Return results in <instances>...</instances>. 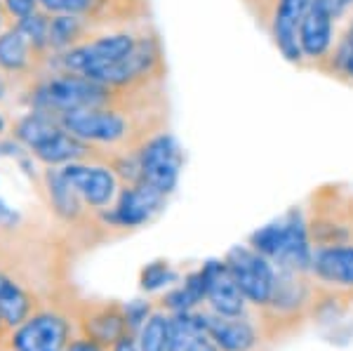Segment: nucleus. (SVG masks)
Here are the masks:
<instances>
[{
  "label": "nucleus",
  "instance_id": "obj_1",
  "mask_svg": "<svg viewBox=\"0 0 353 351\" xmlns=\"http://www.w3.org/2000/svg\"><path fill=\"white\" fill-rule=\"evenodd\" d=\"M233 281L238 283L245 299L254 304H269L276 292V271H273L269 257L250 248H233L226 257Z\"/></svg>",
  "mask_w": 353,
  "mask_h": 351
},
{
  "label": "nucleus",
  "instance_id": "obj_2",
  "mask_svg": "<svg viewBox=\"0 0 353 351\" xmlns=\"http://www.w3.org/2000/svg\"><path fill=\"white\" fill-rule=\"evenodd\" d=\"M181 161H184L181 146L176 144L172 134H158L144 146L139 156V182L168 196L179 182Z\"/></svg>",
  "mask_w": 353,
  "mask_h": 351
},
{
  "label": "nucleus",
  "instance_id": "obj_3",
  "mask_svg": "<svg viewBox=\"0 0 353 351\" xmlns=\"http://www.w3.org/2000/svg\"><path fill=\"white\" fill-rule=\"evenodd\" d=\"M134 43L137 41L132 36H128V33H113V36L97 38L92 43H85L81 48L66 52L61 64L71 73H78V76L94 81L101 71L109 69L111 64H116L118 59H123L134 48Z\"/></svg>",
  "mask_w": 353,
  "mask_h": 351
},
{
  "label": "nucleus",
  "instance_id": "obj_4",
  "mask_svg": "<svg viewBox=\"0 0 353 351\" xmlns=\"http://www.w3.org/2000/svg\"><path fill=\"white\" fill-rule=\"evenodd\" d=\"M41 101L45 109H54L59 113L94 109L106 101V85L73 73V76L57 78L50 83L41 92Z\"/></svg>",
  "mask_w": 353,
  "mask_h": 351
},
{
  "label": "nucleus",
  "instance_id": "obj_5",
  "mask_svg": "<svg viewBox=\"0 0 353 351\" xmlns=\"http://www.w3.org/2000/svg\"><path fill=\"white\" fill-rule=\"evenodd\" d=\"M61 128L78 139L88 141H118L125 137L128 123L118 111L101 109H78L61 113Z\"/></svg>",
  "mask_w": 353,
  "mask_h": 351
},
{
  "label": "nucleus",
  "instance_id": "obj_6",
  "mask_svg": "<svg viewBox=\"0 0 353 351\" xmlns=\"http://www.w3.org/2000/svg\"><path fill=\"white\" fill-rule=\"evenodd\" d=\"M68 323L57 314H38L26 319L14 335L17 351H64Z\"/></svg>",
  "mask_w": 353,
  "mask_h": 351
},
{
  "label": "nucleus",
  "instance_id": "obj_7",
  "mask_svg": "<svg viewBox=\"0 0 353 351\" xmlns=\"http://www.w3.org/2000/svg\"><path fill=\"white\" fill-rule=\"evenodd\" d=\"M334 14L327 0H311L299 26V50L306 59H321L332 48Z\"/></svg>",
  "mask_w": 353,
  "mask_h": 351
},
{
  "label": "nucleus",
  "instance_id": "obj_8",
  "mask_svg": "<svg viewBox=\"0 0 353 351\" xmlns=\"http://www.w3.org/2000/svg\"><path fill=\"white\" fill-rule=\"evenodd\" d=\"M61 177L76 191L78 198H83L85 203H90L94 208L106 205L113 198V194H116V177L106 168H90L68 163L61 170Z\"/></svg>",
  "mask_w": 353,
  "mask_h": 351
},
{
  "label": "nucleus",
  "instance_id": "obj_9",
  "mask_svg": "<svg viewBox=\"0 0 353 351\" xmlns=\"http://www.w3.org/2000/svg\"><path fill=\"white\" fill-rule=\"evenodd\" d=\"M205 274V297L219 316H241L245 309V295L233 281L226 262H208Z\"/></svg>",
  "mask_w": 353,
  "mask_h": 351
},
{
  "label": "nucleus",
  "instance_id": "obj_10",
  "mask_svg": "<svg viewBox=\"0 0 353 351\" xmlns=\"http://www.w3.org/2000/svg\"><path fill=\"white\" fill-rule=\"evenodd\" d=\"M158 59V52H156V45L151 41H137L134 48L130 50L123 59H118L116 64H111L109 69H104L99 76L94 78V83H101V85H128L137 81V78L146 76L153 64Z\"/></svg>",
  "mask_w": 353,
  "mask_h": 351
},
{
  "label": "nucleus",
  "instance_id": "obj_11",
  "mask_svg": "<svg viewBox=\"0 0 353 351\" xmlns=\"http://www.w3.org/2000/svg\"><path fill=\"white\" fill-rule=\"evenodd\" d=\"M163 194L156 191L153 186L139 182L130 189H125L121 194L116 210H113V219L121 226H139L149 222L153 214L158 212V208L163 205Z\"/></svg>",
  "mask_w": 353,
  "mask_h": 351
},
{
  "label": "nucleus",
  "instance_id": "obj_12",
  "mask_svg": "<svg viewBox=\"0 0 353 351\" xmlns=\"http://www.w3.org/2000/svg\"><path fill=\"white\" fill-rule=\"evenodd\" d=\"M205 328H208V337L214 339L221 351H250L257 344L254 328L238 316L217 314L214 319H205Z\"/></svg>",
  "mask_w": 353,
  "mask_h": 351
},
{
  "label": "nucleus",
  "instance_id": "obj_13",
  "mask_svg": "<svg viewBox=\"0 0 353 351\" xmlns=\"http://www.w3.org/2000/svg\"><path fill=\"white\" fill-rule=\"evenodd\" d=\"M313 271L327 283L337 285H353V248L330 245L318 250L313 257Z\"/></svg>",
  "mask_w": 353,
  "mask_h": 351
},
{
  "label": "nucleus",
  "instance_id": "obj_14",
  "mask_svg": "<svg viewBox=\"0 0 353 351\" xmlns=\"http://www.w3.org/2000/svg\"><path fill=\"white\" fill-rule=\"evenodd\" d=\"M203 337H208L205 316L191 314V311H176L168 323V351H189L193 344H198Z\"/></svg>",
  "mask_w": 353,
  "mask_h": 351
},
{
  "label": "nucleus",
  "instance_id": "obj_15",
  "mask_svg": "<svg viewBox=\"0 0 353 351\" xmlns=\"http://www.w3.org/2000/svg\"><path fill=\"white\" fill-rule=\"evenodd\" d=\"M85 332L94 344H116L128 332V319L116 307H104L90 316Z\"/></svg>",
  "mask_w": 353,
  "mask_h": 351
},
{
  "label": "nucleus",
  "instance_id": "obj_16",
  "mask_svg": "<svg viewBox=\"0 0 353 351\" xmlns=\"http://www.w3.org/2000/svg\"><path fill=\"white\" fill-rule=\"evenodd\" d=\"M31 302L17 283L0 276V316L8 325H21L28 316Z\"/></svg>",
  "mask_w": 353,
  "mask_h": 351
},
{
  "label": "nucleus",
  "instance_id": "obj_17",
  "mask_svg": "<svg viewBox=\"0 0 353 351\" xmlns=\"http://www.w3.org/2000/svg\"><path fill=\"white\" fill-rule=\"evenodd\" d=\"M85 154V144L78 137H73L71 132L61 130L57 137H52L48 144L38 146L36 149V156L41 158L45 163H68V161H76Z\"/></svg>",
  "mask_w": 353,
  "mask_h": 351
},
{
  "label": "nucleus",
  "instance_id": "obj_18",
  "mask_svg": "<svg viewBox=\"0 0 353 351\" xmlns=\"http://www.w3.org/2000/svg\"><path fill=\"white\" fill-rule=\"evenodd\" d=\"M61 130L54 126L50 118L41 116V113H31V116H26L24 121L17 126V137L24 141L26 146H31L33 151L38 149V146L48 144L50 139L57 137Z\"/></svg>",
  "mask_w": 353,
  "mask_h": 351
},
{
  "label": "nucleus",
  "instance_id": "obj_19",
  "mask_svg": "<svg viewBox=\"0 0 353 351\" xmlns=\"http://www.w3.org/2000/svg\"><path fill=\"white\" fill-rule=\"evenodd\" d=\"M28 59V41L19 28L8 31L0 36V66L10 71H17L26 66Z\"/></svg>",
  "mask_w": 353,
  "mask_h": 351
},
{
  "label": "nucleus",
  "instance_id": "obj_20",
  "mask_svg": "<svg viewBox=\"0 0 353 351\" xmlns=\"http://www.w3.org/2000/svg\"><path fill=\"white\" fill-rule=\"evenodd\" d=\"M205 297V274L203 269L191 274L184 285L174 288L168 295V307L174 311H191Z\"/></svg>",
  "mask_w": 353,
  "mask_h": 351
},
{
  "label": "nucleus",
  "instance_id": "obj_21",
  "mask_svg": "<svg viewBox=\"0 0 353 351\" xmlns=\"http://www.w3.org/2000/svg\"><path fill=\"white\" fill-rule=\"evenodd\" d=\"M168 323L170 319L163 314L149 316L139 332V349L141 351H168Z\"/></svg>",
  "mask_w": 353,
  "mask_h": 351
},
{
  "label": "nucleus",
  "instance_id": "obj_22",
  "mask_svg": "<svg viewBox=\"0 0 353 351\" xmlns=\"http://www.w3.org/2000/svg\"><path fill=\"white\" fill-rule=\"evenodd\" d=\"M81 36V21L71 14L57 17V19L50 21V33H48V43L54 45V48H64V45L73 43Z\"/></svg>",
  "mask_w": 353,
  "mask_h": 351
},
{
  "label": "nucleus",
  "instance_id": "obj_23",
  "mask_svg": "<svg viewBox=\"0 0 353 351\" xmlns=\"http://www.w3.org/2000/svg\"><path fill=\"white\" fill-rule=\"evenodd\" d=\"M48 182H50V194H52L54 205L59 208L61 212H66V214H73V212H76V208H78V196H76V191H73L71 186L66 184V179L61 177V172L50 174Z\"/></svg>",
  "mask_w": 353,
  "mask_h": 351
},
{
  "label": "nucleus",
  "instance_id": "obj_24",
  "mask_svg": "<svg viewBox=\"0 0 353 351\" xmlns=\"http://www.w3.org/2000/svg\"><path fill=\"white\" fill-rule=\"evenodd\" d=\"M19 31L24 33V38L33 45H48V33H50V21L45 17L28 14L21 19Z\"/></svg>",
  "mask_w": 353,
  "mask_h": 351
},
{
  "label": "nucleus",
  "instance_id": "obj_25",
  "mask_svg": "<svg viewBox=\"0 0 353 351\" xmlns=\"http://www.w3.org/2000/svg\"><path fill=\"white\" fill-rule=\"evenodd\" d=\"M172 271H170L168 264L163 262H156V264H149L144 271H141V288L144 290H158L163 288L168 281H172Z\"/></svg>",
  "mask_w": 353,
  "mask_h": 351
},
{
  "label": "nucleus",
  "instance_id": "obj_26",
  "mask_svg": "<svg viewBox=\"0 0 353 351\" xmlns=\"http://www.w3.org/2000/svg\"><path fill=\"white\" fill-rule=\"evenodd\" d=\"M48 10L52 12H66V14H76V12H85L90 10L97 0H41Z\"/></svg>",
  "mask_w": 353,
  "mask_h": 351
},
{
  "label": "nucleus",
  "instance_id": "obj_27",
  "mask_svg": "<svg viewBox=\"0 0 353 351\" xmlns=\"http://www.w3.org/2000/svg\"><path fill=\"white\" fill-rule=\"evenodd\" d=\"M36 3H38V0H5L8 10L14 17H19V19H24V17L33 14V8H36Z\"/></svg>",
  "mask_w": 353,
  "mask_h": 351
},
{
  "label": "nucleus",
  "instance_id": "obj_28",
  "mask_svg": "<svg viewBox=\"0 0 353 351\" xmlns=\"http://www.w3.org/2000/svg\"><path fill=\"white\" fill-rule=\"evenodd\" d=\"M146 314H149V309L144 307V304H130L128 309H125V319H128V325H139L141 321H146Z\"/></svg>",
  "mask_w": 353,
  "mask_h": 351
},
{
  "label": "nucleus",
  "instance_id": "obj_29",
  "mask_svg": "<svg viewBox=\"0 0 353 351\" xmlns=\"http://www.w3.org/2000/svg\"><path fill=\"white\" fill-rule=\"evenodd\" d=\"M327 5L332 10L334 19H339V17H344L353 8V0H327Z\"/></svg>",
  "mask_w": 353,
  "mask_h": 351
},
{
  "label": "nucleus",
  "instance_id": "obj_30",
  "mask_svg": "<svg viewBox=\"0 0 353 351\" xmlns=\"http://www.w3.org/2000/svg\"><path fill=\"white\" fill-rule=\"evenodd\" d=\"M66 351H101L99 344H94L92 339H83V342H73Z\"/></svg>",
  "mask_w": 353,
  "mask_h": 351
},
{
  "label": "nucleus",
  "instance_id": "obj_31",
  "mask_svg": "<svg viewBox=\"0 0 353 351\" xmlns=\"http://www.w3.org/2000/svg\"><path fill=\"white\" fill-rule=\"evenodd\" d=\"M17 219V212L12 210V208H8L3 201H0V224H12Z\"/></svg>",
  "mask_w": 353,
  "mask_h": 351
},
{
  "label": "nucleus",
  "instance_id": "obj_32",
  "mask_svg": "<svg viewBox=\"0 0 353 351\" xmlns=\"http://www.w3.org/2000/svg\"><path fill=\"white\" fill-rule=\"evenodd\" d=\"M116 351H141V349L137 347V344L128 335H125L123 339H118V342H116Z\"/></svg>",
  "mask_w": 353,
  "mask_h": 351
},
{
  "label": "nucleus",
  "instance_id": "obj_33",
  "mask_svg": "<svg viewBox=\"0 0 353 351\" xmlns=\"http://www.w3.org/2000/svg\"><path fill=\"white\" fill-rule=\"evenodd\" d=\"M189 351H219V347H217V344H214V342H210L208 337H203L201 342L193 344V347H191Z\"/></svg>",
  "mask_w": 353,
  "mask_h": 351
},
{
  "label": "nucleus",
  "instance_id": "obj_34",
  "mask_svg": "<svg viewBox=\"0 0 353 351\" xmlns=\"http://www.w3.org/2000/svg\"><path fill=\"white\" fill-rule=\"evenodd\" d=\"M5 130V121H3V116H0V132Z\"/></svg>",
  "mask_w": 353,
  "mask_h": 351
},
{
  "label": "nucleus",
  "instance_id": "obj_35",
  "mask_svg": "<svg viewBox=\"0 0 353 351\" xmlns=\"http://www.w3.org/2000/svg\"><path fill=\"white\" fill-rule=\"evenodd\" d=\"M0 24H3V10H0Z\"/></svg>",
  "mask_w": 353,
  "mask_h": 351
},
{
  "label": "nucleus",
  "instance_id": "obj_36",
  "mask_svg": "<svg viewBox=\"0 0 353 351\" xmlns=\"http://www.w3.org/2000/svg\"><path fill=\"white\" fill-rule=\"evenodd\" d=\"M0 94H3V85H0Z\"/></svg>",
  "mask_w": 353,
  "mask_h": 351
},
{
  "label": "nucleus",
  "instance_id": "obj_37",
  "mask_svg": "<svg viewBox=\"0 0 353 351\" xmlns=\"http://www.w3.org/2000/svg\"><path fill=\"white\" fill-rule=\"evenodd\" d=\"M0 321H3V316H0Z\"/></svg>",
  "mask_w": 353,
  "mask_h": 351
}]
</instances>
